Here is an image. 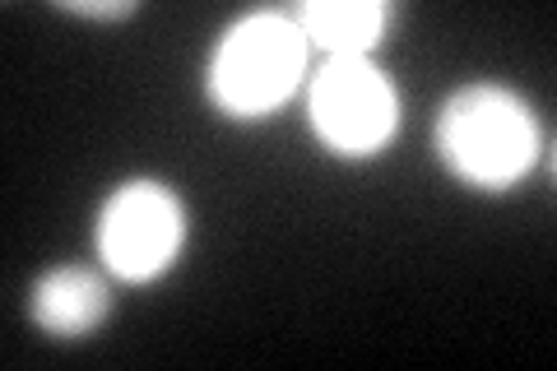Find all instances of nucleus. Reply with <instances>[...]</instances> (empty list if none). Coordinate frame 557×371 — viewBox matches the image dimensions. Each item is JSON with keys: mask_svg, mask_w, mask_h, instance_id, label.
I'll list each match as a JSON object with an SVG mask.
<instances>
[{"mask_svg": "<svg viewBox=\"0 0 557 371\" xmlns=\"http://www.w3.org/2000/svg\"><path fill=\"white\" fill-rule=\"evenodd\" d=\"M437 153L469 186H516L539 163V121L511 88L469 84L437 116Z\"/></svg>", "mask_w": 557, "mask_h": 371, "instance_id": "1", "label": "nucleus"}, {"mask_svg": "<svg viewBox=\"0 0 557 371\" xmlns=\"http://www.w3.org/2000/svg\"><path fill=\"white\" fill-rule=\"evenodd\" d=\"M307 33L298 14L256 10L223 33L209 61V98L228 116H265L307 75Z\"/></svg>", "mask_w": 557, "mask_h": 371, "instance_id": "2", "label": "nucleus"}, {"mask_svg": "<svg viewBox=\"0 0 557 371\" xmlns=\"http://www.w3.org/2000/svg\"><path fill=\"white\" fill-rule=\"evenodd\" d=\"M186 242V209L163 182H126L102 200L98 256L116 279L145 284L177 260Z\"/></svg>", "mask_w": 557, "mask_h": 371, "instance_id": "3", "label": "nucleus"}, {"mask_svg": "<svg viewBox=\"0 0 557 371\" xmlns=\"http://www.w3.org/2000/svg\"><path fill=\"white\" fill-rule=\"evenodd\" d=\"M311 126L344 158L376 153L399 126L395 84L372 57H330L311 84Z\"/></svg>", "mask_w": 557, "mask_h": 371, "instance_id": "4", "label": "nucleus"}, {"mask_svg": "<svg viewBox=\"0 0 557 371\" xmlns=\"http://www.w3.org/2000/svg\"><path fill=\"white\" fill-rule=\"evenodd\" d=\"M28 311L51 339H84V334H94L112 311L108 279L84 270V264H57V270H47L38 279Z\"/></svg>", "mask_w": 557, "mask_h": 371, "instance_id": "5", "label": "nucleus"}, {"mask_svg": "<svg viewBox=\"0 0 557 371\" xmlns=\"http://www.w3.org/2000/svg\"><path fill=\"white\" fill-rule=\"evenodd\" d=\"M391 10L381 0H311L298 10V24L311 47L330 57H372V47L386 33Z\"/></svg>", "mask_w": 557, "mask_h": 371, "instance_id": "6", "label": "nucleus"}, {"mask_svg": "<svg viewBox=\"0 0 557 371\" xmlns=\"http://www.w3.org/2000/svg\"><path fill=\"white\" fill-rule=\"evenodd\" d=\"M70 14H84V20H121V14H135L131 0H121V5H65Z\"/></svg>", "mask_w": 557, "mask_h": 371, "instance_id": "7", "label": "nucleus"}]
</instances>
